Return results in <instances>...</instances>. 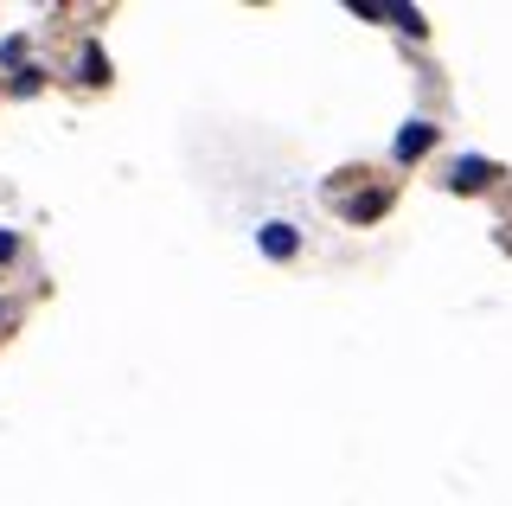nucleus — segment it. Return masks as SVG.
<instances>
[{
  "label": "nucleus",
  "mask_w": 512,
  "mask_h": 506,
  "mask_svg": "<svg viewBox=\"0 0 512 506\" xmlns=\"http://www.w3.org/2000/svg\"><path fill=\"white\" fill-rule=\"evenodd\" d=\"M436 148V129L429 122H404V135H397V161H416V154Z\"/></svg>",
  "instance_id": "7ed1b4c3"
},
{
  "label": "nucleus",
  "mask_w": 512,
  "mask_h": 506,
  "mask_svg": "<svg viewBox=\"0 0 512 506\" xmlns=\"http://www.w3.org/2000/svg\"><path fill=\"white\" fill-rule=\"evenodd\" d=\"M295 250H301V237H295V225H282V218H276V225H263V257H276V263H288V257H295Z\"/></svg>",
  "instance_id": "f03ea898"
},
{
  "label": "nucleus",
  "mask_w": 512,
  "mask_h": 506,
  "mask_svg": "<svg viewBox=\"0 0 512 506\" xmlns=\"http://www.w3.org/2000/svg\"><path fill=\"white\" fill-rule=\"evenodd\" d=\"M13 250H20V237H13V231H0V263H7Z\"/></svg>",
  "instance_id": "423d86ee"
},
{
  "label": "nucleus",
  "mask_w": 512,
  "mask_h": 506,
  "mask_svg": "<svg viewBox=\"0 0 512 506\" xmlns=\"http://www.w3.org/2000/svg\"><path fill=\"white\" fill-rule=\"evenodd\" d=\"M487 180H493V161H480V154H468V161L448 167V186H455V193H480Z\"/></svg>",
  "instance_id": "f257e3e1"
},
{
  "label": "nucleus",
  "mask_w": 512,
  "mask_h": 506,
  "mask_svg": "<svg viewBox=\"0 0 512 506\" xmlns=\"http://www.w3.org/2000/svg\"><path fill=\"white\" fill-rule=\"evenodd\" d=\"M384 205H391V193H372V199H359V205H346V218H378Z\"/></svg>",
  "instance_id": "39448f33"
},
{
  "label": "nucleus",
  "mask_w": 512,
  "mask_h": 506,
  "mask_svg": "<svg viewBox=\"0 0 512 506\" xmlns=\"http://www.w3.org/2000/svg\"><path fill=\"white\" fill-rule=\"evenodd\" d=\"M84 84H109V58L96 52V45L84 52Z\"/></svg>",
  "instance_id": "20e7f679"
}]
</instances>
